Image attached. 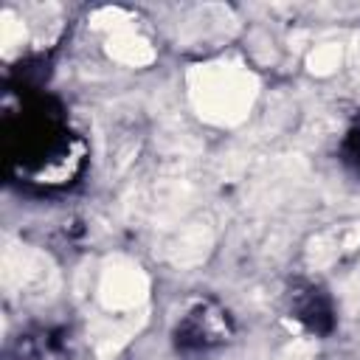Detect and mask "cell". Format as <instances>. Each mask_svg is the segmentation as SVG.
<instances>
[{"instance_id": "1", "label": "cell", "mask_w": 360, "mask_h": 360, "mask_svg": "<svg viewBox=\"0 0 360 360\" xmlns=\"http://www.w3.org/2000/svg\"><path fill=\"white\" fill-rule=\"evenodd\" d=\"M191 96L208 121L236 124L253 104L256 79L239 65H205L191 79Z\"/></svg>"}, {"instance_id": "2", "label": "cell", "mask_w": 360, "mask_h": 360, "mask_svg": "<svg viewBox=\"0 0 360 360\" xmlns=\"http://www.w3.org/2000/svg\"><path fill=\"white\" fill-rule=\"evenodd\" d=\"M146 276L141 273V267L129 259H110L104 262L101 273H98V284H96V292H98V301L107 312H129L135 307L143 304L146 298Z\"/></svg>"}, {"instance_id": "3", "label": "cell", "mask_w": 360, "mask_h": 360, "mask_svg": "<svg viewBox=\"0 0 360 360\" xmlns=\"http://www.w3.org/2000/svg\"><path fill=\"white\" fill-rule=\"evenodd\" d=\"M107 45H110V56L129 68H141V65L152 62V56H155V51L149 48V42L143 37H138L127 28H118V25H115L112 37L107 39Z\"/></svg>"}, {"instance_id": "4", "label": "cell", "mask_w": 360, "mask_h": 360, "mask_svg": "<svg viewBox=\"0 0 360 360\" xmlns=\"http://www.w3.org/2000/svg\"><path fill=\"white\" fill-rule=\"evenodd\" d=\"M340 56H343L340 45H335V42L318 45V48L309 53V70L318 73V76H326V73H332V70L340 65Z\"/></svg>"}]
</instances>
